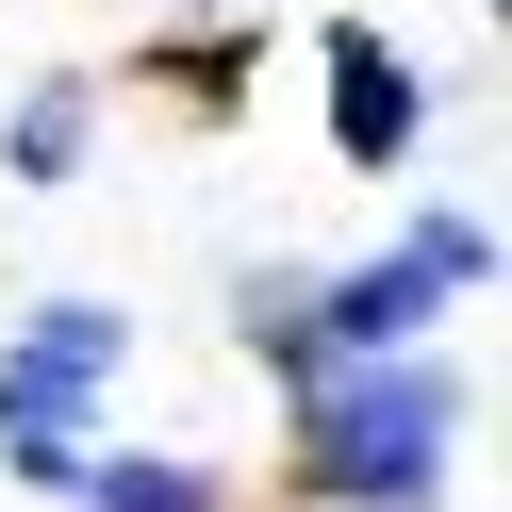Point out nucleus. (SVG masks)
Wrapping results in <instances>:
<instances>
[{
    "mask_svg": "<svg viewBox=\"0 0 512 512\" xmlns=\"http://www.w3.org/2000/svg\"><path fill=\"white\" fill-rule=\"evenodd\" d=\"M479 265H496V232H479V215H413V232L364 248L347 281H248V347H265L281 397H314L331 364H413V347H430V314L463 298Z\"/></svg>",
    "mask_w": 512,
    "mask_h": 512,
    "instance_id": "f257e3e1",
    "label": "nucleus"
},
{
    "mask_svg": "<svg viewBox=\"0 0 512 512\" xmlns=\"http://www.w3.org/2000/svg\"><path fill=\"white\" fill-rule=\"evenodd\" d=\"M281 463L314 512H430L446 496V364H331L314 397H281Z\"/></svg>",
    "mask_w": 512,
    "mask_h": 512,
    "instance_id": "f03ea898",
    "label": "nucleus"
},
{
    "mask_svg": "<svg viewBox=\"0 0 512 512\" xmlns=\"http://www.w3.org/2000/svg\"><path fill=\"white\" fill-rule=\"evenodd\" d=\"M116 364H133L116 298H34L0 347V463H83V413L116 397Z\"/></svg>",
    "mask_w": 512,
    "mask_h": 512,
    "instance_id": "7ed1b4c3",
    "label": "nucleus"
},
{
    "mask_svg": "<svg viewBox=\"0 0 512 512\" xmlns=\"http://www.w3.org/2000/svg\"><path fill=\"white\" fill-rule=\"evenodd\" d=\"M413 133H430V83H413V50L347 17V34H331V149H347L364 182H397V166H413Z\"/></svg>",
    "mask_w": 512,
    "mask_h": 512,
    "instance_id": "20e7f679",
    "label": "nucleus"
},
{
    "mask_svg": "<svg viewBox=\"0 0 512 512\" xmlns=\"http://www.w3.org/2000/svg\"><path fill=\"white\" fill-rule=\"evenodd\" d=\"M83 133H100V100H83V83H34V100L0 116V149H17V182H67V166H83Z\"/></svg>",
    "mask_w": 512,
    "mask_h": 512,
    "instance_id": "39448f33",
    "label": "nucleus"
},
{
    "mask_svg": "<svg viewBox=\"0 0 512 512\" xmlns=\"http://www.w3.org/2000/svg\"><path fill=\"white\" fill-rule=\"evenodd\" d=\"M83 512H232L199 463H83Z\"/></svg>",
    "mask_w": 512,
    "mask_h": 512,
    "instance_id": "423d86ee",
    "label": "nucleus"
}]
</instances>
